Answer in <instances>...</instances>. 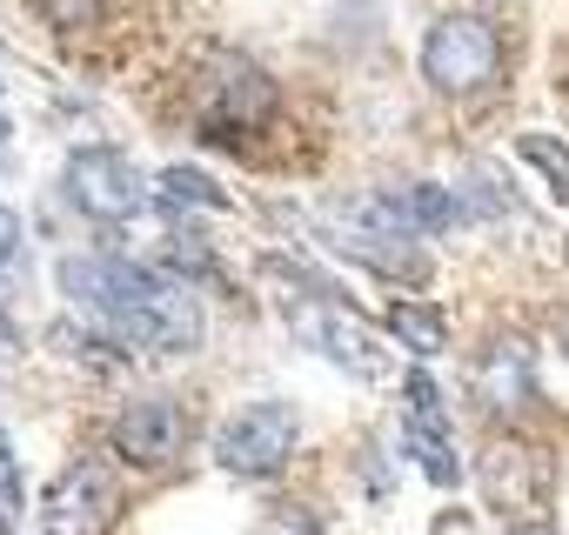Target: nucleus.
<instances>
[{"label":"nucleus","mask_w":569,"mask_h":535,"mask_svg":"<svg viewBox=\"0 0 569 535\" xmlns=\"http://www.w3.org/2000/svg\"><path fill=\"white\" fill-rule=\"evenodd\" d=\"M54 282L74 309H88V329L114 335L134 355H181L201 342V302L148 261H114V254H68Z\"/></svg>","instance_id":"1"},{"label":"nucleus","mask_w":569,"mask_h":535,"mask_svg":"<svg viewBox=\"0 0 569 535\" xmlns=\"http://www.w3.org/2000/svg\"><path fill=\"white\" fill-rule=\"evenodd\" d=\"M261 268H268V282L289 295V322H296V335L316 349V355H329L342 375H356V382H382L389 375V355H382V342L369 335V322L356 315V302L329 282V275H309L302 261H289V254H261Z\"/></svg>","instance_id":"2"},{"label":"nucleus","mask_w":569,"mask_h":535,"mask_svg":"<svg viewBox=\"0 0 569 535\" xmlns=\"http://www.w3.org/2000/svg\"><path fill=\"white\" fill-rule=\"evenodd\" d=\"M496 68H502V34H496V21H482V14H442V21L422 34V74H429V88L449 94V101L482 94V88L496 81Z\"/></svg>","instance_id":"3"},{"label":"nucleus","mask_w":569,"mask_h":535,"mask_svg":"<svg viewBox=\"0 0 569 535\" xmlns=\"http://www.w3.org/2000/svg\"><path fill=\"white\" fill-rule=\"evenodd\" d=\"M296 442H302V408L296 402H248L214 428V462L241 482H268V475L289 468Z\"/></svg>","instance_id":"4"},{"label":"nucleus","mask_w":569,"mask_h":535,"mask_svg":"<svg viewBox=\"0 0 569 535\" xmlns=\"http://www.w3.org/2000/svg\"><path fill=\"white\" fill-rule=\"evenodd\" d=\"M114 508H121L114 468L94 462V455H81V462H68V468L48 482V495H41V528H48V535H108V528H114Z\"/></svg>","instance_id":"5"},{"label":"nucleus","mask_w":569,"mask_h":535,"mask_svg":"<svg viewBox=\"0 0 569 535\" xmlns=\"http://www.w3.org/2000/svg\"><path fill=\"white\" fill-rule=\"evenodd\" d=\"M68 201L88 221H134L148 208V181L134 161H121L114 148H81L68 161Z\"/></svg>","instance_id":"6"},{"label":"nucleus","mask_w":569,"mask_h":535,"mask_svg":"<svg viewBox=\"0 0 569 535\" xmlns=\"http://www.w3.org/2000/svg\"><path fill=\"white\" fill-rule=\"evenodd\" d=\"M316 241H322L329 254L369 268V275H382V282H402V289H409V282L422 289V282L436 275V261L416 248V234H389V228H369V221H362V228H336V221H322Z\"/></svg>","instance_id":"7"},{"label":"nucleus","mask_w":569,"mask_h":535,"mask_svg":"<svg viewBox=\"0 0 569 535\" xmlns=\"http://www.w3.org/2000/svg\"><path fill=\"white\" fill-rule=\"evenodd\" d=\"M369 208L376 214H362L369 228H389V234H449L469 208H462V194H449V188H436V181H396V188H382V194H369Z\"/></svg>","instance_id":"8"},{"label":"nucleus","mask_w":569,"mask_h":535,"mask_svg":"<svg viewBox=\"0 0 569 535\" xmlns=\"http://www.w3.org/2000/svg\"><path fill=\"white\" fill-rule=\"evenodd\" d=\"M181 442H188V428H181V408L174 402H128L121 415H114V448H121V462H134V468H168L174 455H181Z\"/></svg>","instance_id":"9"},{"label":"nucleus","mask_w":569,"mask_h":535,"mask_svg":"<svg viewBox=\"0 0 569 535\" xmlns=\"http://www.w3.org/2000/svg\"><path fill=\"white\" fill-rule=\"evenodd\" d=\"M268 114H274V88H268V74H254L248 61H221V88L208 94L201 128H208L214 141H234V128H261Z\"/></svg>","instance_id":"10"},{"label":"nucleus","mask_w":569,"mask_h":535,"mask_svg":"<svg viewBox=\"0 0 569 535\" xmlns=\"http://www.w3.org/2000/svg\"><path fill=\"white\" fill-rule=\"evenodd\" d=\"M476 475H482V488H489L496 508H522V502H542L549 495V455L542 448H522L516 435L489 442L482 462H476Z\"/></svg>","instance_id":"11"},{"label":"nucleus","mask_w":569,"mask_h":535,"mask_svg":"<svg viewBox=\"0 0 569 535\" xmlns=\"http://www.w3.org/2000/svg\"><path fill=\"white\" fill-rule=\"evenodd\" d=\"M476 395L489 402V415H522V402L536 395V375H529V349L516 335H496L482 349V375H476Z\"/></svg>","instance_id":"12"},{"label":"nucleus","mask_w":569,"mask_h":535,"mask_svg":"<svg viewBox=\"0 0 569 535\" xmlns=\"http://www.w3.org/2000/svg\"><path fill=\"white\" fill-rule=\"evenodd\" d=\"M154 194L168 201V214H228V194L201 174V168H161V181H154Z\"/></svg>","instance_id":"13"},{"label":"nucleus","mask_w":569,"mask_h":535,"mask_svg":"<svg viewBox=\"0 0 569 535\" xmlns=\"http://www.w3.org/2000/svg\"><path fill=\"white\" fill-rule=\"evenodd\" d=\"M389 335H396V342H409L416 355H436V349L449 342L442 315H436V309H416V302H396V309H389Z\"/></svg>","instance_id":"14"},{"label":"nucleus","mask_w":569,"mask_h":535,"mask_svg":"<svg viewBox=\"0 0 569 535\" xmlns=\"http://www.w3.org/2000/svg\"><path fill=\"white\" fill-rule=\"evenodd\" d=\"M516 161H529V168L556 188V201L569 208V148H562L556 134H522V141H516Z\"/></svg>","instance_id":"15"},{"label":"nucleus","mask_w":569,"mask_h":535,"mask_svg":"<svg viewBox=\"0 0 569 535\" xmlns=\"http://www.w3.org/2000/svg\"><path fill=\"white\" fill-rule=\"evenodd\" d=\"M28 8H34L41 21H54V28L74 34V28H88V21L101 14V0H28Z\"/></svg>","instance_id":"16"},{"label":"nucleus","mask_w":569,"mask_h":535,"mask_svg":"<svg viewBox=\"0 0 569 535\" xmlns=\"http://www.w3.org/2000/svg\"><path fill=\"white\" fill-rule=\"evenodd\" d=\"M254 535H322V515L302 508V502H289V508H268V522Z\"/></svg>","instance_id":"17"},{"label":"nucleus","mask_w":569,"mask_h":535,"mask_svg":"<svg viewBox=\"0 0 569 535\" xmlns=\"http://www.w3.org/2000/svg\"><path fill=\"white\" fill-rule=\"evenodd\" d=\"M14 254H21V228H14L8 208H0V268H14Z\"/></svg>","instance_id":"18"},{"label":"nucleus","mask_w":569,"mask_h":535,"mask_svg":"<svg viewBox=\"0 0 569 535\" xmlns=\"http://www.w3.org/2000/svg\"><path fill=\"white\" fill-rule=\"evenodd\" d=\"M14 355H21V335L8 329V315H0V362H14Z\"/></svg>","instance_id":"19"},{"label":"nucleus","mask_w":569,"mask_h":535,"mask_svg":"<svg viewBox=\"0 0 569 535\" xmlns=\"http://www.w3.org/2000/svg\"><path fill=\"white\" fill-rule=\"evenodd\" d=\"M509 535H556V528H542V522H516Z\"/></svg>","instance_id":"20"},{"label":"nucleus","mask_w":569,"mask_h":535,"mask_svg":"<svg viewBox=\"0 0 569 535\" xmlns=\"http://www.w3.org/2000/svg\"><path fill=\"white\" fill-rule=\"evenodd\" d=\"M556 349H562V355H569V315H562V322H556Z\"/></svg>","instance_id":"21"},{"label":"nucleus","mask_w":569,"mask_h":535,"mask_svg":"<svg viewBox=\"0 0 569 535\" xmlns=\"http://www.w3.org/2000/svg\"><path fill=\"white\" fill-rule=\"evenodd\" d=\"M0 141H8V114H0Z\"/></svg>","instance_id":"22"}]
</instances>
